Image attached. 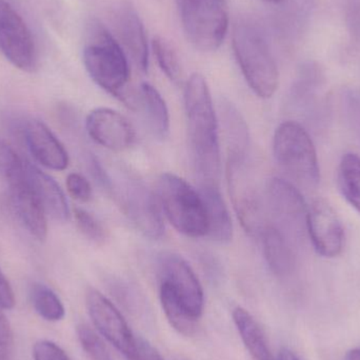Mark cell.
Here are the masks:
<instances>
[{"label":"cell","instance_id":"cell-28","mask_svg":"<svg viewBox=\"0 0 360 360\" xmlns=\"http://www.w3.org/2000/svg\"><path fill=\"white\" fill-rule=\"evenodd\" d=\"M77 336L80 346L91 360H114L103 336L92 328L86 325L78 326Z\"/></svg>","mask_w":360,"mask_h":360},{"label":"cell","instance_id":"cell-19","mask_svg":"<svg viewBox=\"0 0 360 360\" xmlns=\"http://www.w3.org/2000/svg\"><path fill=\"white\" fill-rule=\"evenodd\" d=\"M260 237L264 259L271 272L281 278L293 274L296 257L289 238L275 226H264Z\"/></svg>","mask_w":360,"mask_h":360},{"label":"cell","instance_id":"cell-33","mask_svg":"<svg viewBox=\"0 0 360 360\" xmlns=\"http://www.w3.org/2000/svg\"><path fill=\"white\" fill-rule=\"evenodd\" d=\"M15 297L8 279L0 270V308L10 310L14 307Z\"/></svg>","mask_w":360,"mask_h":360},{"label":"cell","instance_id":"cell-37","mask_svg":"<svg viewBox=\"0 0 360 360\" xmlns=\"http://www.w3.org/2000/svg\"><path fill=\"white\" fill-rule=\"evenodd\" d=\"M345 360H360V349L351 350L350 352H348V354L346 355Z\"/></svg>","mask_w":360,"mask_h":360},{"label":"cell","instance_id":"cell-26","mask_svg":"<svg viewBox=\"0 0 360 360\" xmlns=\"http://www.w3.org/2000/svg\"><path fill=\"white\" fill-rule=\"evenodd\" d=\"M34 309L40 317L48 321H59L65 317L63 302L53 290L41 283H35L31 289Z\"/></svg>","mask_w":360,"mask_h":360},{"label":"cell","instance_id":"cell-15","mask_svg":"<svg viewBox=\"0 0 360 360\" xmlns=\"http://www.w3.org/2000/svg\"><path fill=\"white\" fill-rule=\"evenodd\" d=\"M86 131L95 143L112 151H124L134 143L136 135L122 114L109 108L93 110L86 122Z\"/></svg>","mask_w":360,"mask_h":360},{"label":"cell","instance_id":"cell-23","mask_svg":"<svg viewBox=\"0 0 360 360\" xmlns=\"http://www.w3.org/2000/svg\"><path fill=\"white\" fill-rule=\"evenodd\" d=\"M232 316L235 327L251 356L255 360H274L266 335L255 319L241 307L234 309Z\"/></svg>","mask_w":360,"mask_h":360},{"label":"cell","instance_id":"cell-12","mask_svg":"<svg viewBox=\"0 0 360 360\" xmlns=\"http://www.w3.org/2000/svg\"><path fill=\"white\" fill-rule=\"evenodd\" d=\"M160 285H166L192 316L199 319L205 309V294L198 277L188 262L175 253L158 257Z\"/></svg>","mask_w":360,"mask_h":360},{"label":"cell","instance_id":"cell-25","mask_svg":"<svg viewBox=\"0 0 360 360\" xmlns=\"http://www.w3.org/2000/svg\"><path fill=\"white\" fill-rule=\"evenodd\" d=\"M338 181L342 196L360 214V158L357 154L342 156L338 166Z\"/></svg>","mask_w":360,"mask_h":360},{"label":"cell","instance_id":"cell-6","mask_svg":"<svg viewBox=\"0 0 360 360\" xmlns=\"http://www.w3.org/2000/svg\"><path fill=\"white\" fill-rule=\"evenodd\" d=\"M273 153L281 168L306 188L321 179L316 149L306 129L295 122L279 124L273 137Z\"/></svg>","mask_w":360,"mask_h":360},{"label":"cell","instance_id":"cell-36","mask_svg":"<svg viewBox=\"0 0 360 360\" xmlns=\"http://www.w3.org/2000/svg\"><path fill=\"white\" fill-rule=\"evenodd\" d=\"M278 360H300L292 351L283 349L279 353Z\"/></svg>","mask_w":360,"mask_h":360},{"label":"cell","instance_id":"cell-31","mask_svg":"<svg viewBox=\"0 0 360 360\" xmlns=\"http://www.w3.org/2000/svg\"><path fill=\"white\" fill-rule=\"evenodd\" d=\"M67 188L71 196L82 202L90 200L92 197L90 182L77 173H72L68 176Z\"/></svg>","mask_w":360,"mask_h":360},{"label":"cell","instance_id":"cell-1","mask_svg":"<svg viewBox=\"0 0 360 360\" xmlns=\"http://www.w3.org/2000/svg\"><path fill=\"white\" fill-rule=\"evenodd\" d=\"M188 139L199 184H218L220 148L218 120L209 86L200 74H193L184 89Z\"/></svg>","mask_w":360,"mask_h":360},{"label":"cell","instance_id":"cell-16","mask_svg":"<svg viewBox=\"0 0 360 360\" xmlns=\"http://www.w3.org/2000/svg\"><path fill=\"white\" fill-rule=\"evenodd\" d=\"M19 132L30 153L51 170L63 171L69 166V156L52 131L37 120L21 122Z\"/></svg>","mask_w":360,"mask_h":360},{"label":"cell","instance_id":"cell-14","mask_svg":"<svg viewBox=\"0 0 360 360\" xmlns=\"http://www.w3.org/2000/svg\"><path fill=\"white\" fill-rule=\"evenodd\" d=\"M307 232L317 254L325 258L340 255L344 249L345 232L333 207L323 199L309 207Z\"/></svg>","mask_w":360,"mask_h":360},{"label":"cell","instance_id":"cell-38","mask_svg":"<svg viewBox=\"0 0 360 360\" xmlns=\"http://www.w3.org/2000/svg\"><path fill=\"white\" fill-rule=\"evenodd\" d=\"M268 2H272V4H279V2L283 1V0H266Z\"/></svg>","mask_w":360,"mask_h":360},{"label":"cell","instance_id":"cell-7","mask_svg":"<svg viewBox=\"0 0 360 360\" xmlns=\"http://www.w3.org/2000/svg\"><path fill=\"white\" fill-rule=\"evenodd\" d=\"M182 27L191 44L202 51L219 48L228 31L226 0H176Z\"/></svg>","mask_w":360,"mask_h":360},{"label":"cell","instance_id":"cell-27","mask_svg":"<svg viewBox=\"0 0 360 360\" xmlns=\"http://www.w3.org/2000/svg\"><path fill=\"white\" fill-rule=\"evenodd\" d=\"M152 46L160 69L171 82L179 84L182 82V69L176 51L162 37H156Z\"/></svg>","mask_w":360,"mask_h":360},{"label":"cell","instance_id":"cell-13","mask_svg":"<svg viewBox=\"0 0 360 360\" xmlns=\"http://www.w3.org/2000/svg\"><path fill=\"white\" fill-rule=\"evenodd\" d=\"M86 304L89 316L98 333L129 359L134 352L137 338L122 312L98 290L86 291Z\"/></svg>","mask_w":360,"mask_h":360},{"label":"cell","instance_id":"cell-34","mask_svg":"<svg viewBox=\"0 0 360 360\" xmlns=\"http://www.w3.org/2000/svg\"><path fill=\"white\" fill-rule=\"evenodd\" d=\"M0 340L13 346V333L10 323L4 314V309L0 308Z\"/></svg>","mask_w":360,"mask_h":360},{"label":"cell","instance_id":"cell-29","mask_svg":"<svg viewBox=\"0 0 360 360\" xmlns=\"http://www.w3.org/2000/svg\"><path fill=\"white\" fill-rule=\"evenodd\" d=\"M74 216H75L78 229L86 238L97 243H103L105 240L107 233L105 228L94 216L82 209H75Z\"/></svg>","mask_w":360,"mask_h":360},{"label":"cell","instance_id":"cell-35","mask_svg":"<svg viewBox=\"0 0 360 360\" xmlns=\"http://www.w3.org/2000/svg\"><path fill=\"white\" fill-rule=\"evenodd\" d=\"M12 346L0 340V360H11Z\"/></svg>","mask_w":360,"mask_h":360},{"label":"cell","instance_id":"cell-2","mask_svg":"<svg viewBox=\"0 0 360 360\" xmlns=\"http://www.w3.org/2000/svg\"><path fill=\"white\" fill-rule=\"evenodd\" d=\"M233 48L250 88L262 98L272 97L278 88V69L260 27L251 21L237 23L233 33Z\"/></svg>","mask_w":360,"mask_h":360},{"label":"cell","instance_id":"cell-3","mask_svg":"<svg viewBox=\"0 0 360 360\" xmlns=\"http://www.w3.org/2000/svg\"><path fill=\"white\" fill-rule=\"evenodd\" d=\"M84 63L95 84L124 99V88L130 78L128 59L120 44L101 23H93L89 30Z\"/></svg>","mask_w":360,"mask_h":360},{"label":"cell","instance_id":"cell-30","mask_svg":"<svg viewBox=\"0 0 360 360\" xmlns=\"http://www.w3.org/2000/svg\"><path fill=\"white\" fill-rule=\"evenodd\" d=\"M34 360H71L69 355L50 340H39L33 347Z\"/></svg>","mask_w":360,"mask_h":360},{"label":"cell","instance_id":"cell-18","mask_svg":"<svg viewBox=\"0 0 360 360\" xmlns=\"http://www.w3.org/2000/svg\"><path fill=\"white\" fill-rule=\"evenodd\" d=\"M207 217V236L218 243H229L233 238V224L230 212L224 202L219 186L199 184Z\"/></svg>","mask_w":360,"mask_h":360},{"label":"cell","instance_id":"cell-5","mask_svg":"<svg viewBox=\"0 0 360 360\" xmlns=\"http://www.w3.org/2000/svg\"><path fill=\"white\" fill-rule=\"evenodd\" d=\"M0 176L8 186L12 209L27 232L37 240L46 238V214L27 173V162L12 148L0 151Z\"/></svg>","mask_w":360,"mask_h":360},{"label":"cell","instance_id":"cell-11","mask_svg":"<svg viewBox=\"0 0 360 360\" xmlns=\"http://www.w3.org/2000/svg\"><path fill=\"white\" fill-rule=\"evenodd\" d=\"M0 52L17 69L33 72L37 51L31 31L22 17L6 0H0Z\"/></svg>","mask_w":360,"mask_h":360},{"label":"cell","instance_id":"cell-22","mask_svg":"<svg viewBox=\"0 0 360 360\" xmlns=\"http://www.w3.org/2000/svg\"><path fill=\"white\" fill-rule=\"evenodd\" d=\"M220 118L226 135L228 158H248L250 133L247 122L240 112L230 101L220 103Z\"/></svg>","mask_w":360,"mask_h":360},{"label":"cell","instance_id":"cell-20","mask_svg":"<svg viewBox=\"0 0 360 360\" xmlns=\"http://www.w3.org/2000/svg\"><path fill=\"white\" fill-rule=\"evenodd\" d=\"M27 168L32 186L46 215L58 221H67L70 217L69 205L59 184L31 162H27Z\"/></svg>","mask_w":360,"mask_h":360},{"label":"cell","instance_id":"cell-24","mask_svg":"<svg viewBox=\"0 0 360 360\" xmlns=\"http://www.w3.org/2000/svg\"><path fill=\"white\" fill-rule=\"evenodd\" d=\"M160 304L173 329L184 336H192L198 329V319L190 314L166 285H160Z\"/></svg>","mask_w":360,"mask_h":360},{"label":"cell","instance_id":"cell-8","mask_svg":"<svg viewBox=\"0 0 360 360\" xmlns=\"http://www.w3.org/2000/svg\"><path fill=\"white\" fill-rule=\"evenodd\" d=\"M229 192L241 226L250 235L262 234L264 229V207L252 177L248 158H228Z\"/></svg>","mask_w":360,"mask_h":360},{"label":"cell","instance_id":"cell-10","mask_svg":"<svg viewBox=\"0 0 360 360\" xmlns=\"http://www.w3.org/2000/svg\"><path fill=\"white\" fill-rule=\"evenodd\" d=\"M124 213L139 232L151 239L162 238L165 233L162 209L158 198L137 179H127L124 184L113 186Z\"/></svg>","mask_w":360,"mask_h":360},{"label":"cell","instance_id":"cell-17","mask_svg":"<svg viewBox=\"0 0 360 360\" xmlns=\"http://www.w3.org/2000/svg\"><path fill=\"white\" fill-rule=\"evenodd\" d=\"M114 27L120 41L135 65L143 72L149 67V48L145 27L134 8L122 6L113 16Z\"/></svg>","mask_w":360,"mask_h":360},{"label":"cell","instance_id":"cell-21","mask_svg":"<svg viewBox=\"0 0 360 360\" xmlns=\"http://www.w3.org/2000/svg\"><path fill=\"white\" fill-rule=\"evenodd\" d=\"M134 108H141L145 114L148 126L154 136L160 139L168 137L170 132V115L166 101L160 93L150 84H141L135 96Z\"/></svg>","mask_w":360,"mask_h":360},{"label":"cell","instance_id":"cell-4","mask_svg":"<svg viewBox=\"0 0 360 360\" xmlns=\"http://www.w3.org/2000/svg\"><path fill=\"white\" fill-rule=\"evenodd\" d=\"M156 198L167 219L181 234L192 238L207 236V217L199 191L173 173H162Z\"/></svg>","mask_w":360,"mask_h":360},{"label":"cell","instance_id":"cell-32","mask_svg":"<svg viewBox=\"0 0 360 360\" xmlns=\"http://www.w3.org/2000/svg\"><path fill=\"white\" fill-rule=\"evenodd\" d=\"M128 360H165L160 353L147 340L141 338H136L134 352Z\"/></svg>","mask_w":360,"mask_h":360},{"label":"cell","instance_id":"cell-9","mask_svg":"<svg viewBox=\"0 0 360 360\" xmlns=\"http://www.w3.org/2000/svg\"><path fill=\"white\" fill-rule=\"evenodd\" d=\"M266 202L277 229L288 238L302 239L307 232L309 207L298 188L283 179L275 177L266 188Z\"/></svg>","mask_w":360,"mask_h":360}]
</instances>
